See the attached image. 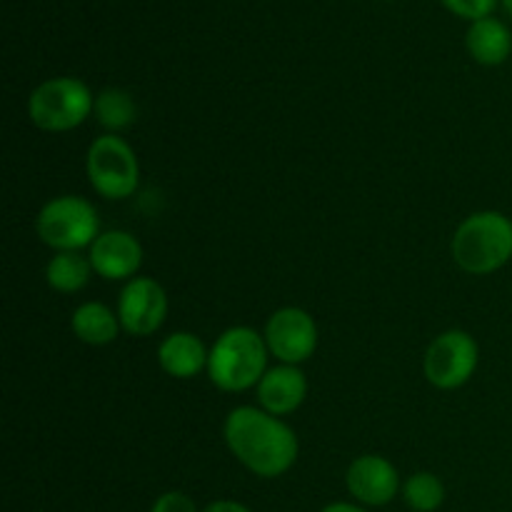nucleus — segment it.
Masks as SVG:
<instances>
[{
    "label": "nucleus",
    "mask_w": 512,
    "mask_h": 512,
    "mask_svg": "<svg viewBox=\"0 0 512 512\" xmlns=\"http://www.w3.org/2000/svg\"><path fill=\"white\" fill-rule=\"evenodd\" d=\"M95 95L80 78L60 75L48 78L30 93L28 115L35 128L45 133H68L93 115Z\"/></svg>",
    "instance_id": "nucleus-4"
},
{
    "label": "nucleus",
    "mask_w": 512,
    "mask_h": 512,
    "mask_svg": "<svg viewBox=\"0 0 512 512\" xmlns=\"http://www.w3.org/2000/svg\"><path fill=\"white\" fill-rule=\"evenodd\" d=\"M440 3H443L453 15L470 20V23L490 18L493 10L498 8V0H440Z\"/></svg>",
    "instance_id": "nucleus-19"
},
{
    "label": "nucleus",
    "mask_w": 512,
    "mask_h": 512,
    "mask_svg": "<svg viewBox=\"0 0 512 512\" xmlns=\"http://www.w3.org/2000/svg\"><path fill=\"white\" fill-rule=\"evenodd\" d=\"M150 512H198V508H195V503L188 495L173 490V493L160 495L153 503V508H150Z\"/></svg>",
    "instance_id": "nucleus-20"
},
{
    "label": "nucleus",
    "mask_w": 512,
    "mask_h": 512,
    "mask_svg": "<svg viewBox=\"0 0 512 512\" xmlns=\"http://www.w3.org/2000/svg\"><path fill=\"white\" fill-rule=\"evenodd\" d=\"M143 245L128 230H105L90 245V263L93 270L105 280H128L138 278V270L143 265Z\"/></svg>",
    "instance_id": "nucleus-11"
},
{
    "label": "nucleus",
    "mask_w": 512,
    "mask_h": 512,
    "mask_svg": "<svg viewBox=\"0 0 512 512\" xmlns=\"http://www.w3.org/2000/svg\"><path fill=\"white\" fill-rule=\"evenodd\" d=\"M210 350L205 348L203 340L195 333H180L168 335L158 348V363L170 378L190 380L208 370Z\"/></svg>",
    "instance_id": "nucleus-13"
},
{
    "label": "nucleus",
    "mask_w": 512,
    "mask_h": 512,
    "mask_svg": "<svg viewBox=\"0 0 512 512\" xmlns=\"http://www.w3.org/2000/svg\"><path fill=\"white\" fill-rule=\"evenodd\" d=\"M93 115L100 128L108 130L110 135H118L128 130L138 118V105L133 95L123 88H105L95 95Z\"/></svg>",
    "instance_id": "nucleus-17"
},
{
    "label": "nucleus",
    "mask_w": 512,
    "mask_h": 512,
    "mask_svg": "<svg viewBox=\"0 0 512 512\" xmlns=\"http://www.w3.org/2000/svg\"><path fill=\"white\" fill-rule=\"evenodd\" d=\"M268 358L270 350L263 335L248 325H235L220 333L210 348L208 378L223 393H243L258 388L268 373Z\"/></svg>",
    "instance_id": "nucleus-2"
},
{
    "label": "nucleus",
    "mask_w": 512,
    "mask_h": 512,
    "mask_svg": "<svg viewBox=\"0 0 512 512\" xmlns=\"http://www.w3.org/2000/svg\"><path fill=\"white\" fill-rule=\"evenodd\" d=\"M465 45H468V53L475 63L488 65H503L512 53V33L508 25L498 18H483L470 23L468 35H465Z\"/></svg>",
    "instance_id": "nucleus-14"
},
{
    "label": "nucleus",
    "mask_w": 512,
    "mask_h": 512,
    "mask_svg": "<svg viewBox=\"0 0 512 512\" xmlns=\"http://www.w3.org/2000/svg\"><path fill=\"white\" fill-rule=\"evenodd\" d=\"M478 363V340L465 330H445L425 350L423 370L430 385L438 390H455L473 378Z\"/></svg>",
    "instance_id": "nucleus-7"
},
{
    "label": "nucleus",
    "mask_w": 512,
    "mask_h": 512,
    "mask_svg": "<svg viewBox=\"0 0 512 512\" xmlns=\"http://www.w3.org/2000/svg\"><path fill=\"white\" fill-rule=\"evenodd\" d=\"M35 233L40 243L53 248L55 253H80L98 240V210L78 195H60L40 208Z\"/></svg>",
    "instance_id": "nucleus-5"
},
{
    "label": "nucleus",
    "mask_w": 512,
    "mask_h": 512,
    "mask_svg": "<svg viewBox=\"0 0 512 512\" xmlns=\"http://www.w3.org/2000/svg\"><path fill=\"white\" fill-rule=\"evenodd\" d=\"M70 328H73V335L80 343L93 345V348H103V345H110L118 338L123 325H120L118 313H113L108 305L90 300V303L78 305V308L73 310Z\"/></svg>",
    "instance_id": "nucleus-15"
},
{
    "label": "nucleus",
    "mask_w": 512,
    "mask_h": 512,
    "mask_svg": "<svg viewBox=\"0 0 512 512\" xmlns=\"http://www.w3.org/2000/svg\"><path fill=\"white\" fill-rule=\"evenodd\" d=\"M503 8L508 10V13H510V18H512V0H503Z\"/></svg>",
    "instance_id": "nucleus-23"
},
{
    "label": "nucleus",
    "mask_w": 512,
    "mask_h": 512,
    "mask_svg": "<svg viewBox=\"0 0 512 512\" xmlns=\"http://www.w3.org/2000/svg\"><path fill=\"white\" fill-rule=\"evenodd\" d=\"M255 393H258V408L275 415V418H285L305 403L308 380H305L300 365L280 363L275 368H268Z\"/></svg>",
    "instance_id": "nucleus-12"
},
{
    "label": "nucleus",
    "mask_w": 512,
    "mask_h": 512,
    "mask_svg": "<svg viewBox=\"0 0 512 512\" xmlns=\"http://www.w3.org/2000/svg\"><path fill=\"white\" fill-rule=\"evenodd\" d=\"M223 438L235 460L258 478H280L300 455L295 430L255 405L230 410L223 423Z\"/></svg>",
    "instance_id": "nucleus-1"
},
{
    "label": "nucleus",
    "mask_w": 512,
    "mask_h": 512,
    "mask_svg": "<svg viewBox=\"0 0 512 512\" xmlns=\"http://www.w3.org/2000/svg\"><path fill=\"white\" fill-rule=\"evenodd\" d=\"M85 173L95 193L105 200L130 198L140 185L138 155L120 135L105 133L90 143Z\"/></svg>",
    "instance_id": "nucleus-6"
},
{
    "label": "nucleus",
    "mask_w": 512,
    "mask_h": 512,
    "mask_svg": "<svg viewBox=\"0 0 512 512\" xmlns=\"http://www.w3.org/2000/svg\"><path fill=\"white\" fill-rule=\"evenodd\" d=\"M320 512H368V510L360 508V505H353V503H333Z\"/></svg>",
    "instance_id": "nucleus-22"
},
{
    "label": "nucleus",
    "mask_w": 512,
    "mask_h": 512,
    "mask_svg": "<svg viewBox=\"0 0 512 512\" xmlns=\"http://www.w3.org/2000/svg\"><path fill=\"white\" fill-rule=\"evenodd\" d=\"M118 318L128 335L148 338L163 328L168 318V293L153 278H133L118 295Z\"/></svg>",
    "instance_id": "nucleus-9"
},
{
    "label": "nucleus",
    "mask_w": 512,
    "mask_h": 512,
    "mask_svg": "<svg viewBox=\"0 0 512 512\" xmlns=\"http://www.w3.org/2000/svg\"><path fill=\"white\" fill-rule=\"evenodd\" d=\"M345 485L360 505H370V508H383V505L393 503L403 490L398 470L383 455L355 458L345 473Z\"/></svg>",
    "instance_id": "nucleus-10"
},
{
    "label": "nucleus",
    "mask_w": 512,
    "mask_h": 512,
    "mask_svg": "<svg viewBox=\"0 0 512 512\" xmlns=\"http://www.w3.org/2000/svg\"><path fill=\"white\" fill-rule=\"evenodd\" d=\"M263 338L270 355L278 358L280 363L303 365L318 350L320 333L318 323L308 310L288 305V308H280L270 315Z\"/></svg>",
    "instance_id": "nucleus-8"
},
{
    "label": "nucleus",
    "mask_w": 512,
    "mask_h": 512,
    "mask_svg": "<svg viewBox=\"0 0 512 512\" xmlns=\"http://www.w3.org/2000/svg\"><path fill=\"white\" fill-rule=\"evenodd\" d=\"M403 500L413 512H435L445 503V485L435 473L420 470L403 483Z\"/></svg>",
    "instance_id": "nucleus-18"
},
{
    "label": "nucleus",
    "mask_w": 512,
    "mask_h": 512,
    "mask_svg": "<svg viewBox=\"0 0 512 512\" xmlns=\"http://www.w3.org/2000/svg\"><path fill=\"white\" fill-rule=\"evenodd\" d=\"M450 250L465 273H498L512 260V220L500 210H478L458 225Z\"/></svg>",
    "instance_id": "nucleus-3"
},
{
    "label": "nucleus",
    "mask_w": 512,
    "mask_h": 512,
    "mask_svg": "<svg viewBox=\"0 0 512 512\" xmlns=\"http://www.w3.org/2000/svg\"><path fill=\"white\" fill-rule=\"evenodd\" d=\"M93 263L83 253H55L45 265V280L55 293L73 295L88 288Z\"/></svg>",
    "instance_id": "nucleus-16"
},
{
    "label": "nucleus",
    "mask_w": 512,
    "mask_h": 512,
    "mask_svg": "<svg viewBox=\"0 0 512 512\" xmlns=\"http://www.w3.org/2000/svg\"><path fill=\"white\" fill-rule=\"evenodd\" d=\"M203 512H250V510L245 508V505L235 503V500H215V503H210Z\"/></svg>",
    "instance_id": "nucleus-21"
}]
</instances>
